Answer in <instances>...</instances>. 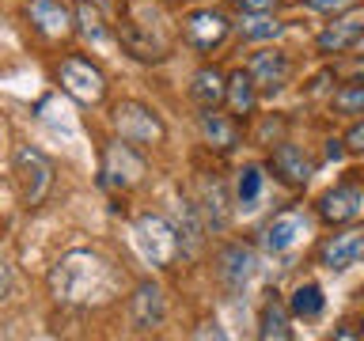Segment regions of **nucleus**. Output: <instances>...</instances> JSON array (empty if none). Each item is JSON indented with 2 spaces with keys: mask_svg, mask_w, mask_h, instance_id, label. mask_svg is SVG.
<instances>
[{
  "mask_svg": "<svg viewBox=\"0 0 364 341\" xmlns=\"http://www.w3.org/2000/svg\"><path fill=\"white\" fill-rule=\"evenodd\" d=\"M360 337H364V330H360Z\"/></svg>",
  "mask_w": 364,
  "mask_h": 341,
  "instance_id": "e433bc0d",
  "label": "nucleus"
},
{
  "mask_svg": "<svg viewBox=\"0 0 364 341\" xmlns=\"http://www.w3.org/2000/svg\"><path fill=\"white\" fill-rule=\"evenodd\" d=\"M318 311H323V288H318V284H300V288L292 292V315L315 318Z\"/></svg>",
  "mask_w": 364,
  "mask_h": 341,
  "instance_id": "5701e85b",
  "label": "nucleus"
},
{
  "mask_svg": "<svg viewBox=\"0 0 364 341\" xmlns=\"http://www.w3.org/2000/svg\"><path fill=\"white\" fill-rule=\"evenodd\" d=\"M201 133H205V141H209V148H216V152H228V148L239 141L235 121H228L224 114H216V107L201 114Z\"/></svg>",
  "mask_w": 364,
  "mask_h": 341,
  "instance_id": "6ab92c4d",
  "label": "nucleus"
},
{
  "mask_svg": "<svg viewBox=\"0 0 364 341\" xmlns=\"http://www.w3.org/2000/svg\"><path fill=\"white\" fill-rule=\"evenodd\" d=\"M255 99H258V87L255 80H250V72H232L228 76V102H232V114L235 118H247L250 110H255Z\"/></svg>",
  "mask_w": 364,
  "mask_h": 341,
  "instance_id": "aec40b11",
  "label": "nucleus"
},
{
  "mask_svg": "<svg viewBox=\"0 0 364 341\" xmlns=\"http://www.w3.org/2000/svg\"><path fill=\"white\" fill-rule=\"evenodd\" d=\"M57 80L76 102H99L107 95V80L87 57H65L61 68H57Z\"/></svg>",
  "mask_w": 364,
  "mask_h": 341,
  "instance_id": "7ed1b4c3",
  "label": "nucleus"
},
{
  "mask_svg": "<svg viewBox=\"0 0 364 341\" xmlns=\"http://www.w3.org/2000/svg\"><path fill=\"white\" fill-rule=\"evenodd\" d=\"M346 72H349V76H364V61H353V65H346Z\"/></svg>",
  "mask_w": 364,
  "mask_h": 341,
  "instance_id": "72a5a7b5",
  "label": "nucleus"
},
{
  "mask_svg": "<svg viewBox=\"0 0 364 341\" xmlns=\"http://www.w3.org/2000/svg\"><path fill=\"white\" fill-rule=\"evenodd\" d=\"M129 311H133L136 330H156L164 323V292H159L156 284H141L129 300Z\"/></svg>",
  "mask_w": 364,
  "mask_h": 341,
  "instance_id": "2eb2a0df",
  "label": "nucleus"
},
{
  "mask_svg": "<svg viewBox=\"0 0 364 341\" xmlns=\"http://www.w3.org/2000/svg\"><path fill=\"white\" fill-rule=\"evenodd\" d=\"M102 4H118V0H102Z\"/></svg>",
  "mask_w": 364,
  "mask_h": 341,
  "instance_id": "c9c22d12",
  "label": "nucleus"
},
{
  "mask_svg": "<svg viewBox=\"0 0 364 341\" xmlns=\"http://www.w3.org/2000/svg\"><path fill=\"white\" fill-rule=\"evenodd\" d=\"M346 4H349V0H307V8H315V11H338Z\"/></svg>",
  "mask_w": 364,
  "mask_h": 341,
  "instance_id": "7c9ffc66",
  "label": "nucleus"
},
{
  "mask_svg": "<svg viewBox=\"0 0 364 341\" xmlns=\"http://www.w3.org/2000/svg\"><path fill=\"white\" fill-rule=\"evenodd\" d=\"M266 341H289L292 330H289V311H284V303L273 296V300H266V307H262V330H258Z\"/></svg>",
  "mask_w": 364,
  "mask_h": 341,
  "instance_id": "4be33fe9",
  "label": "nucleus"
},
{
  "mask_svg": "<svg viewBox=\"0 0 364 341\" xmlns=\"http://www.w3.org/2000/svg\"><path fill=\"white\" fill-rule=\"evenodd\" d=\"M205 216H209V227H216V232H224L228 227V209H224V186L220 182H209L205 186Z\"/></svg>",
  "mask_w": 364,
  "mask_h": 341,
  "instance_id": "b1692460",
  "label": "nucleus"
},
{
  "mask_svg": "<svg viewBox=\"0 0 364 341\" xmlns=\"http://www.w3.org/2000/svg\"><path fill=\"white\" fill-rule=\"evenodd\" d=\"M27 16L46 38H65L73 31V11L61 0H27Z\"/></svg>",
  "mask_w": 364,
  "mask_h": 341,
  "instance_id": "f8f14e48",
  "label": "nucleus"
},
{
  "mask_svg": "<svg viewBox=\"0 0 364 341\" xmlns=\"http://www.w3.org/2000/svg\"><path fill=\"white\" fill-rule=\"evenodd\" d=\"M182 31H186L190 45H198V50H213V45H220L228 38V19L220 11L205 8V11H193V16L182 23Z\"/></svg>",
  "mask_w": 364,
  "mask_h": 341,
  "instance_id": "9b49d317",
  "label": "nucleus"
},
{
  "mask_svg": "<svg viewBox=\"0 0 364 341\" xmlns=\"http://www.w3.org/2000/svg\"><path fill=\"white\" fill-rule=\"evenodd\" d=\"M346 148H349V152H364V121L349 129V136H346Z\"/></svg>",
  "mask_w": 364,
  "mask_h": 341,
  "instance_id": "c756f323",
  "label": "nucleus"
},
{
  "mask_svg": "<svg viewBox=\"0 0 364 341\" xmlns=\"http://www.w3.org/2000/svg\"><path fill=\"white\" fill-rule=\"evenodd\" d=\"M360 258H364V232L360 227L330 235L323 243V250H318V261H323L326 269H349L353 261H360Z\"/></svg>",
  "mask_w": 364,
  "mask_h": 341,
  "instance_id": "1a4fd4ad",
  "label": "nucleus"
},
{
  "mask_svg": "<svg viewBox=\"0 0 364 341\" xmlns=\"http://www.w3.org/2000/svg\"><path fill=\"white\" fill-rule=\"evenodd\" d=\"M190 91H193V102H198L201 110H213L228 99V84H224V76L216 72V68H201V72L193 76Z\"/></svg>",
  "mask_w": 364,
  "mask_h": 341,
  "instance_id": "a211bd4d",
  "label": "nucleus"
},
{
  "mask_svg": "<svg viewBox=\"0 0 364 341\" xmlns=\"http://www.w3.org/2000/svg\"><path fill=\"white\" fill-rule=\"evenodd\" d=\"M250 273H255V254H250L247 247H224L220 277L232 284V288H243V284L250 281Z\"/></svg>",
  "mask_w": 364,
  "mask_h": 341,
  "instance_id": "f3484780",
  "label": "nucleus"
},
{
  "mask_svg": "<svg viewBox=\"0 0 364 341\" xmlns=\"http://www.w3.org/2000/svg\"><path fill=\"white\" fill-rule=\"evenodd\" d=\"M281 34V23L273 19V16H266V11H250V19L243 23V38H277Z\"/></svg>",
  "mask_w": 364,
  "mask_h": 341,
  "instance_id": "a878e982",
  "label": "nucleus"
},
{
  "mask_svg": "<svg viewBox=\"0 0 364 341\" xmlns=\"http://www.w3.org/2000/svg\"><path fill=\"white\" fill-rule=\"evenodd\" d=\"M357 53H364V31H360V38H357V45H353Z\"/></svg>",
  "mask_w": 364,
  "mask_h": 341,
  "instance_id": "f704fd0d",
  "label": "nucleus"
},
{
  "mask_svg": "<svg viewBox=\"0 0 364 341\" xmlns=\"http://www.w3.org/2000/svg\"><path fill=\"white\" fill-rule=\"evenodd\" d=\"M50 292L61 303L99 307L122 292V273L95 250H73L50 269Z\"/></svg>",
  "mask_w": 364,
  "mask_h": 341,
  "instance_id": "f257e3e1",
  "label": "nucleus"
},
{
  "mask_svg": "<svg viewBox=\"0 0 364 341\" xmlns=\"http://www.w3.org/2000/svg\"><path fill=\"white\" fill-rule=\"evenodd\" d=\"M318 216L326 224H346V220H357L364 216V190L360 186H338L330 190L323 201H318Z\"/></svg>",
  "mask_w": 364,
  "mask_h": 341,
  "instance_id": "9d476101",
  "label": "nucleus"
},
{
  "mask_svg": "<svg viewBox=\"0 0 364 341\" xmlns=\"http://www.w3.org/2000/svg\"><path fill=\"white\" fill-rule=\"evenodd\" d=\"M178 247H182V254L193 258L201 250V239H205V227H201V216H198V205H190V201H182V220H178Z\"/></svg>",
  "mask_w": 364,
  "mask_h": 341,
  "instance_id": "412c9836",
  "label": "nucleus"
},
{
  "mask_svg": "<svg viewBox=\"0 0 364 341\" xmlns=\"http://www.w3.org/2000/svg\"><path fill=\"white\" fill-rule=\"evenodd\" d=\"M114 129L129 144H159L164 141V125L148 107L141 102H118L114 107Z\"/></svg>",
  "mask_w": 364,
  "mask_h": 341,
  "instance_id": "20e7f679",
  "label": "nucleus"
},
{
  "mask_svg": "<svg viewBox=\"0 0 364 341\" xmlns=\"http://www.w3.org/2000/svg\"><path fill=\"white\" fill-rule=\"evenodd\" d=\"M304 232H307V220L300 212H281V216H273V220L266 224V232H262V247H266V250H289Z\"/></svg>",
  "mask_w": 364,
  "mask_h": 341,
  "instance_id": "4468645a",
  "label": "nucleus"
},
{
  "mask_svg": "<svg viewBox=\"0 0 364 341\" xmlns=\"http://www.w3.org/2000/svg\"><path fill=\"white\" fill-rule=\"evenodd\" d=\"M258 193H262V170L258 167H247L243 178H239V205L250 209V205L258 201Z\"/></svg>",
  "mask_w": 364,
  "mask_h": 341,
  "instance_id": "cd10ccee",
  "label": "nucleus"
},
{
  "mask_svg": "<svg viewBox=\"0 0 364 341\" xmlns=\"http://www.w3.org/2000/svg\"><path fill=\"white\" fill-rule=\"evenodd\" d=\"M122 42H125V50H129L133 57H141V61H164L167 57L164 31L152 27L148 19H141L136 8H129V19L122 23Z\"/></svg>",
  "mask_w": 364,
  "mask_h": 341,
  "instance_id": "423d86ee",
  "label": "nucleus"
},
{
  "mask_svg": "<svg viewBox=\"0 0 364 341\" xmlns=\"http://www.w3.org/2000/svg\"><path fill=\"white\" fill-rule=\"evenodd\" d=\"M269 163H273V170L289 182V186H304L307 178H311V159H307L296 144H277L273 148V156H269Z\"/></svg>",
  "mask_w": 364,
  "mask_h": 341,
  "instance_id": "ddd939ff",
  "label": "nucleus"
},
{
  "mask_svg": "<svg viewBox=\"0 0 364 341\" xmlns=\"http://www.w3.org/2000/svg\"><path fill=\"white\" fill-rule=\"evenodd\" d=\"M16 182H19L23 205H27V209H38L53 190V163L38 152V148L19 144L16 148Z\"/></svg>",
  "mask_w": 364,
  "mask_h": 341,
  "instance_id": "f03ea898",
  "label": "nucleus"
},
{
  "mask_svg": "<svg viewBox=\"0 0 364 341\" xmlns=\"http://www.w3.org/2000/svg\"><path fill=\"white\" fill-rule=\"evenodd\" d=\"M364 31V16H346L338 23H330V27L318 34V50L323 53H341V50H353Z\"/></svg>",
  "mask_w": 364,
  "mask_h": 341,
  "instance_id": "dca6fc26",
  "label": "nucleus"
},
{
  "mask_svg": "<svg viewBox=\"0 0 364 341\" xmlns=\"http://www.w3.org/2000/svg\"><path fill=\"white\" fill-rule=\"evenodd\" d=\"M136 243H141L144 250V258H152L156 266H171L178 254V232L171 227L164 216H152V212H144L141 220H136Z\"/></svg>",
  "mask_w": 364,
  "mask_h": 341,
  "instance_id": "39448f33",
  "label": "nucleus"
},
{
  "mask_svg": "<svg viewBox=\"0 0 364 341\" xmlns=\"http://www.w3.org/2000/svg\"><path fill=\"white\" fill-rule=\"evenodd\" d=\"M73 16H76L80 31H84L87 38H95V42H102V38H107V27H102V16H99V8L91 4V0H80Z\"/></svg>",
  "mask_w": 364,
  "mask_h": 341,
  "instance_id": "393cba45",
  "label": "nucleus"
},
{
  "mask_svg": "<svg viewBox=\"0 0 364 341\" xmlns=\"http://www.w3.org/2000/svg\"><path fill=\"white\" fill-rule=\"evenodd\" d=\"M141 178H144V159L133 152V144L129 141L110 144L107 156H102V182L118 186V190H133Z\"/></svg>",
  "mask_w": 364,
  "mask_h": 341,
  "instance_id": "0eeeda50",
  "label": "nucleus"
},
{
  "mask_svg": "<svg viewBox=\"0 0 364 341\" xmlns=\"http://www.w3.org/2000/svg\"><path fill=\"white\" fill-rule=\"evenodd\" d=\"M8 292H11V273L4 266V258H0V300H8Z\"/></svg>",
  "mask_w": 364,
  "mask_h": 341,
  "instance_id": "2f4dec72",
  "label": "nucleus"
},
{
  "mask_svg": "<svg viewBox=\"0 0 364 341\" xmlns=\"http://www.w3.org/2000/svg\"><path fill=\"white\" fill-rule=\"evenodd\" d=\"M247 72H250V80H255V87L262 91V95H273V91H281L284 84H289L292 61L281 50H258L255 57H250Z\"/></svg>",
  "mask_w": 364,
  "mask_h": 341,
  "instance_id": "6e6552de",
  "label": "nucleus"
},
{
  "mask_svg": "<svg viewBox=\"0 0 364 341\" xmlns=\"http://www.w3.org/2000/svg\"><path fill=\"white\" fill-rule=\"evenodd\" d=\"M346 152H349V148H346V141H326V156H330V159H341Z\"/></svg>",
  "mask_w": 364,
  "mask_h": 341,
  "instance_id": "473e14b6",
  "label": "nucleus"
},
{
  "mask_svg": "<svg viewBox=\"0 0 364 341\" xmlns=\"http://www.w3.org/2000/svg\"><path fill=\"white\" fill-rule=\"evenodd\" d=\"M334 110L338 114H364V84H346L334 95Z\"/></svg>",
  "mask_w": 364,
  "mask_h": 341,
  "instance_id": "bb28decb",
  "label": "nucleus"
},
{
  "mask_svg": "<svg viewBox=\"0 0 364 341\" xmlns=\"http://www.w3.org/2000/svg\"><path fill=\"white\" fill-rule=\"evenodd\" d=\"M232 4H235L239 11H247V16H250V11H269L273 4H277V0H232Z\"/></svg>",
  "mask_w": 364,
  "mask_h": 341,
  "instance_id": "c85d7f7f",
  "label": "nucleus"
}]
</instances>
